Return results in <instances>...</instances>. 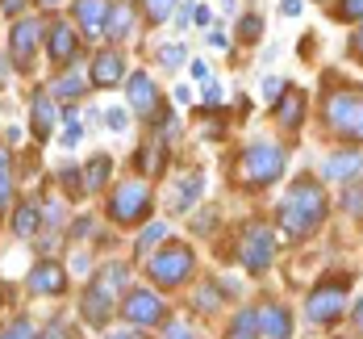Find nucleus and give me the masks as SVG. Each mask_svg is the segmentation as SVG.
<instances>
[{
  "mask_svg": "<svg viewBox=\"0 0 363 339\" xmlns=\"http://www.w3.org/2000/svg\"><path fill=\"white\" fill-rule=\"evenodd\" d=\"M326 214H330V197L322 188V181H313V176L292 181L284 201L276 205V222H280V230L289 239H309L318 226L326 222Z\"/></svg>",
  "mask_w": 363,
  "mask_h": 339,
  "instance_id": "1",
  "label": "nucleus"
},
{
  "mask_svg": "<svg viewBox=\"0 0 363 339\" xmlns=\"http://www.w3.org/2000/svg\"><path fill=\"white\" fill-rule=\"evenodd\" d=\"M322 126L338 143L359 147L363 143V88L359 84H347V80L326 84V92H322Z\"/></svg>",
  "mask_w": 363,
  "mask_h": 339,
  "instance_id": "2",
  "label": "nucleus"
},
{
  "mask_svg": "<svg viewBox=\"0 0 363 339\" xmlns=\"http://www.w3.org/2000/svg\"><path fill=\"white\" fill-rule=\"evenodd\" d=\"M289 172V147L272 139H255L238 151V181L247 188H267Z\"/></svg>",
  "mask_w": 363,
  "mask_h": 339,
  "instance_id": "3",
  "label": "nucleus"
},
{
  "mask_svg": "<svg viewBox=\"0 0 363 339\" xmlns=\"http://www.w3.org/2000/svg\"><path fill=\"white\" fill-rule=\"evenodd\" d=\"M347 310H351V276L347 272H338V276L330 272L305 298V323L309 327H334Z\"/></svg>",
  "mask_w": 363,
  "mask_h": 339,
  "instance_id": "4",
  "label": "nucleus"
},
{
  "mask_svg": "<svg viewBox=\"0 0 363 339\" xmlns=\"http://www.w3.org/2000/svg\"><path fill=\"white\" fill-rule=\"evenodd\" d=\"M150 210H155V193H150V181H146V176L121 181V185L109 193V201H105V214H109L113 226L150 222Z\"/></svg>",
  "mask_w": 363,
  "mask_h": 339,
  "instance_id": "5",
  "label": "nucleus"
},
{
  "mask_svg": "<svg viewBox=\"0 0 363 339\" xmlns=\"http://www.w3.org/2000/svg\"><path fill=\"white\" fill-rule=\"evenodd\" d=\"M146 272H150V281L159 289H180L196 276V256H192L188 243H163L159 252H150Z\"/></svg>",
  "mask_w": 363,
  "mask_h": 339,
  "instance_id": "6",
  "label": "nucleus"
},
{
  "mask_svg": "<svg viewBox=\"0 0 363 339\" xmlns=\"http://www.w3.org/2000/svg\"><path fill=\"white\" fill-rule=\"evenodd\" d=\"M234 260L242 264L251 276H263V272L276 264V230L263 222V218H251V222L238 230V247H234Z\"/></svg>",
  "mask_w": 363,
  "mask_h": 339,
  "instance_id": "7",
  "label": "nucleus"
},
{
  "mask_svg": "<svg viewBox=\"0 0 363 339\" xmlns=\"http://www.w3.org/2000/svg\"><path fill=\"white\" fill-rule=\"evenodd\" d=\"M121 318L130 323V331H146V327H163L167 323V301L155 289H125L121 298Z\"/></svg>",
  "mask_w": 363,
  "mask_h": 339,
  "instance_id": "8",
  "label": "nucleus"
},
{
  "mask_svg": "<svg viewBox=\"0 0 363 339\" xmlns=\"http://www.w3.org/2000/svg\"><path fill=\"white\" fill-rule=\"evenodd\" d=\"M318 176L330 181V185H355V181H363V151L359 147H334L322 159V172Z\"/></svg>",
  "mask_w": 363,
  "mask_h": 339,
  "instance_id": "9",
  "label": "nucleus"
},
{
  "mask_svg": "<svg viewBox=\"0 0 363 339\" xmlns=\"http://www.w3.org/2000/svg\"><path fill=\"white\" fill-rule=\"evenodd\" d=\"M26 285H30V294L34 298H59V294H67V285H72V276H67V264L59 260H38L30 268V276H26Z\"/></svg>",
  "mask_w": 363,
  "mask_h": 339,
  "instance_id": "10",
  "label": "nucleus"
},
{
  "mask_svg": "<svg viewBox=\"0 0 363 339\" xmlns=\"http://www.w3.org/2000/svg\"><path fill=\"white\" fill-rule=\"evenodd\" d=\"M42 21L38 17H21L13 26V42H9V55H13V68L17 72H30L34 68V55H38V42H42Z\"/></svg>",
  "mask_w": 363,
  "mask_h": 339,
  "instance_id": "11",
  "label": "nucleus"
},
{
  "mask_svg": "<svg viewBox=\"0 0 363 339\" xmlns=\"http://www.w3.org/2000/svg\"><path fill=\"white\" fill-rule=\"evenodd\" d=\"M113 310H117V294H113V289H105L101 281L84 285L79 314H84V323H88V327H109V323H113Z\"/></svg>",
  "mask_w": 363,
  "mask_h": 339,
  "instance_id": "12",
  "label": "nucleus"
},
{
  "mask_svg": "<svg viewBox=\"0 0 363 339\" xmlns=\"http://www.w3.org/2000/svg\"><path fill=\"white\" fill-rule=\"evenodd\" d=\"M125 92H130V109L134 117H143V122H155V113L163 109V97H159V88H155V80L146 72H134L125 80Z\"/></svg>",
  "mask_w": 363,
  "mask_h": 339,
  "instance_id": "13",
  "label": "nucleus"
},
{
  "mask_svg": "<svg viewBox=\"0 0 363 339\" xmlns=\"http://www.w3.org/2000/svg\"><path fill=\"white\" fill-rule=\"evenodd\" d=\"M259 310V339H292V310L284 301H267V306H255Z\"/></svg>",
  "mask_w": 363,
  "mask_h": 339,
  "instance_id": "14",
  "label": "nucleus"
},
{
  "mask_svg": "<svg viewBox=\"0 0 363 339\" xmlns=\"http://www.w3.org/2000/svg\"><path fill=\"white\" fill-rule=\"evenodd\" d=\"M46 38H50L46 42V55H50L55 68H67L75 55H79V34H75V26H67V21H55Z\"/></svg>",
  "mask_w": 363,
  "mask_h": 339,
  "instance_id": "15",
  "label": "nucleus"
},
{
  "mask_svg": "<svg viewBox=\"0 0 363 339\" xmlns=\"http://www.w3.org/2000/svg\"><path fill=\"white\" fill-rule=\"evenodd\" d=\"M121 75H130V72H125L121 50H117V46L96 50V59H92V84H101V88H117V84H121Z\"/></svg>",
  "mask_w": 363,
  "mask_h": 339,
  "instance_id": "16",
  "label": "nucleus"
},
{
  "mask_svg": "<svg viewBox=\"0 0 363 339\" xmlns=\"http://www.w3.org/2000/svg\"><path fill=\"white\" fill-rule=\"evenodd\" d=\"M55 122H59V105L50 101V92H34V97H30V126H34L38 143H46V139H50Z\"/></svg>",
  "mask_w": 363,
  "mask_h": 339,
  "instance_id": "17",
  "label": "nucleus"
},
{
  "mask_svg": "<svg viewBox=\"0 0 363 339\" xmlns=\"http://www.w3.org/2000/svg\"><path fill=\"white\" fill-rule=\"evenodd\" d=\"M201 193H205V176H201V172H188V176H180V181H176L167 210H172V214H188V210L201 201Z\"/></svg>",
  "mask_w": 363,
  "mask_h": 339,
  "instance_id": "18",
  "label": "nucleus"
},
{
  "mask_svg": "<svg viewBox=\"0 0 363 339\" xmlns=\"http://www.w3.org/2000/svg\"><path fill=\"white\" fill-rule=\"evenodd\" d=\"M75 21L84 26V34H105L109 21V0H75Z\"/></svg>",
  "mask_w": 363,
  "mask_h": 339,
  "instance_id": "19",
  "label": "nucleus"
},
{
  "mask_svg": "<svg viewBox=\"0 0 363 339\" xmlns=\"http://www.w3.org/2000/svg\"><path fill=\"white\" fill-rule=\"evenodd\" d=\"M272 109H276V122H280L284 130H296V126L305 122V92L284 88V92H280V101H276Z\"/></svg>",
  "mask_w": 363,
  "mask_h": 339,
  "instance_id": "20",
  "label": "nucleus"
},
{
  "mask_svg": "<svg viewBox=\"0 0 363 339\" xmlns=\"http://www.w3.org/2000/svg\"><path fill=\"white\" fill-rule=\"evenodd\" d=\"M42 226V205L38 201H17L13 205V235L17 239H34Z\"/></svg>",
  "mask_w": 363,
  "mask_h": 339,
  "instance_id": "21",
  "label": "nucleus"
},
{
  "mask_svg": "<svg viewBox=\"0 0 363 339\" xmlns=\"http://www.w3.org/2000/svg\"><path fill=\"white\" fill-rule=\"evenodd\" d=\"M130 21H134V4L130 0H117L109 9V21H105V38L109 42H121V38L130 34Z\"/></svg>",
  "mask_w": 363,
  "mask_h": 339,
  "instance_id": "22",
  "label": "nucleus"
},
{
  "mask_svg": "<svg viewBox=\"0 0 363 339\" xmlns=\"http://www.w3.org/2000/svg\"><path fill=\"white\" fill-rule=\"evenodd\" d=\"M225 339H259V310L255 306L234 310V323L225 327Z\"/></svg>",
  "mask_w": 363,
  "mask_h": 339,
  "instance_id": "23",
  "label": "nucleus"
},
{
  "mask_svg": "<svg viewBox=\"0 0 363 339\" xmlns=\"http://www.w3.org/2000/svg\"><path fill=\"white\" fill-rule=\"evenodd\" d=\"M84 92H88V80H79V72H63L50 84V97L55 101H79Z\"/></svg>",
  "mask_w": 363,
  "mask_h": 339,
  "instance_id": "24",
  "label": "nucleus"
},
{
  "mask_svg": "<svg viewBox=\"0 0 363 339\" xmlns=\"http://www.w3.org/2000/svg\"><path fill=\"white\" fill-rule=\"evenodd\" d=\"M109 172H113V159H109V155L88 159V168H84V193H96L101 185H109Z\"/></svg>",
  "mask_w": 363,
  "mask_h": 339,
  "instance_id": "25",
  "label": "nucleus"
},
{
  "mask_svg": "<svg viewBox=\"0 0 363 339\" xmlns=\"http://www.w3.org/2000/svg\"><path fill=\"white\" fill-rule=\"evenodd\" d=\"M163 239H167V222H146L143 230H138V239H134V252L146 256V252H155Z\"/></svg>",
  "mask_w": 363,
  "mask_h": 339,
  "instance_id": "26",
  "label": "nucleus"
},
{
  "mask_svg": "<svg viewBox=\"0 0 363 339\" xmlns=\"http://www.w3.org/2000/svg\"><path fill=\"white\" fill-rule=\"evenodd\" d=\"M96 276H101V285H105V289H113V294H117V289H130V264H121V260L105 264Z\"/></svg>",
  "mask_w": 363,
  "mask_h": 339,
  "instance_id": "27",
  "label": "nucleus"
},
{
  "mask_svg": "<svg viewBox=\"0 0 363 339\" xmlns=\"http://www.w3.org/2000/svg\"><path fill=\"white\" fill-rule=\"evenodd\" d=\"M338 210H347L351 218H363V181H355V185H342Z\"/></svg>",
  "mask_w": 363,
  "mask_h": 339,
  "instance_id": "28",
  "label": "nucleus"
},
{
  "mask_svg": "<svg viewBox=\"0 0 363 339\" xmlns=\"http://www.w3.org/2000/svg\"><path fill=\"white\" fill-rule=\"evenodd\" d=\"M192 301H196V310H221V289H218V281H213V276H209V281H205V285H201V289H196V294H192Z\"/></svg>",
  "mask_w": 363,
  "mask_h": 339,
  "instance_id": "29",
  "label": "nucleus"
},
{
  "mask_svg": "<svg viewBox=\"0 0 363 339\" xmlns=\"http://www.w3.org/2000/svg\"><path fill=\"white\" fill-rule=\"evenodd\" d=\"M0 339H38V327L30 318H13V323L0 327Z\"/></svg>",
  "mask_w": 363,
  "mask_h": 339,
  "instance_id": "30",
  "label": "nucleus"
},
{
  "mask_svg": "<svg viewBox=\"0 0 363 339\" xmlns=\"http://www.w3.org/2000/svg\"><path fill=\"white\" fill-rule=\"evenodd\" d=\"M59 185L67 188L72 197H79V193H84V168H75V163H63V168H59Z\"/></svg>",
  "mask_w": 363,
  "mask_h": 339,
  "instance_id": "31",
  "label": "nucleus"
},
{
  "mask_svg": "<svg viewBox=\"0 0 363 339\" xmlns=\"http://www.w3.org/2000/svg\"><path fill=\"white\" fill-rule=\"evenodd\" d=\"M143 9H146V21H167L172 9H180V4L176 0H143Z\"/></svg>",
  "mask_w": 363,
  "mask_h": 339,
  "instance_id": "32",
  "label": "nucleus"
},
{
  "mask_svg": "<svg viewBox=\"0 0 363 339\" xmlns=\"http://www.w3.org/2000/svg\"><path fill=\"white\" fill-rule=\"evenodd\" d=\"M338 21H363V0H338V9H330Z\"/></svg>",
  "mask_w": 363,
  "mask_h": 339,
  "instance_id": "33",
  "label": "nucleus"
},
{
  "mask_svg": "<svg viewBox=\"0 0 363 339\" xmlns=\"http://www.w3.org/2000/svg\"><path fill=\"white\" fill-rule=\"evenodd\" d=\"M259 34H263V21H259L255 13H247V17L238 21V38H242V42H259Z\"/></svg>",
  "mask_w": 363,
  "mask_h": 339,
  "instance_id": "34",
  "label": "nucleus"
},
{
  "mask_svg": "<svg viewBox=\"0 0 363 339\" xmlns=\"http://www.w3.org/2000/svg\"><path fill=\"white\" fill-rule=\"evenodd\" d=\"M184 55H188V50H184V42H172V46H163V50H159V63H163V68H180Z\"/></svg>",
  "mask_w": 363,
  "mask_h": 339,
  "instance_id": "35",
  "label": "nucleus"
},
{
  "mask_svg": "<svg viewBox=\"0 0 363 339\" xmlns=\"http://www.w3.org/2000/svg\"><path fill=\"white\" fill-rule=\"evenodd\" d=\"M163 339H196V331H192L188 323H176V318H167V323H163Z\"/></svg>",
  "mask_w": 363,
  "mask_h": 339,
  "instance_id": "36",
  "label": "nucleus"
},
{
  "mask_svg": "<svg viewBox=\"0 0 363 339\" xmlns=\"http://www.w3.org/2000/svg\"><path fill=\"white\" fill-rule=\"evenodd\" d=\"M105 126H109V130H125V126H130V113L121 109V105H113V109L105 113Z\"/></svg>",
  "mask_w": 363,
  "mask_h": 339,
  "instance_id": "37",
  "label": "nucleus"
},
{
  "mask_svg": "<svg viewBox=\"0 0 363 339\" xmlns=\"http://www.w3.org/2000/svg\"><path fill=\"white\" fill-rule=\"evenodd\" d=\"M280 92H284V84H280L276 75H263V97H267V105H276V101H280Z\"/></svg>",
  "mask_w": 363,
  "mask_h": 339,
  "instance_id": "38",
  "label": "nucleus"
},
{
  "mask_svg": "<svg viewBox=\"0 0 363 339\" xmlns=\"http://www.w3.org/2000/svg\"><path fill=\"white\" fill-rule=\"evenodd\" d=\"M38 339H72V335H67L63 318H55V323H46V331H38Z\"/></svg>",
  "mask_w": 363,
  "mask_h": 339,
  "instance_id": "39",
  "label": "nucleus"
},
{
  "mask_svg": "<svg viewBox=\"0 0 363 339\" xmlns=\"http://www.w3.org/2000/svg\"><path fill=\"white\" fill-rule=\"evenodd\" d=\"M9 205H13V176L4 172V176H0V214H4Z\"/></svg>",
  "mask_w": 363,
  "mask_h": 339,
  "instance_id": "40",
  "label": "nucleus"
},
{
  "mask_svg": "<svg viewBox=\"0 0 363 339\" xmlns=\"http://www.w3.org/2000/svg\"><path fill=\"white\" fill-rule=\"evenodd\" d=\"M79 134H84V130H79V122H75V117H67V130H63V147H75V143H79Z\"/></svg>",
  "mask_w": 363,
  "mask_h": 339,
  "instance_id": "41",
  "label": "nucleus"
},
{
  "mask_svg": "<svg viewBox=\"0 0 363 339\" xmlns=\"http://www.w3.org/2000/svg\"><path fill=\"white\" fill-rule=\"evenodd\" d=\"M192 80H196V84H213V75H209V63H201V59H196V63H192Z\"/></svg>",
  "mask_w": 363,
  "mask_h": 339,
  "instance_id": "42",
  "label": "nucleus"
},
{
  "mask_svg": "<svg viewBox=\"0 0 363 339\" xmlns=\"http://www.w3.org/2000/svg\"><path fill=\"white\" fill-rule=\"evenodd\" d=\"M301 9H305V0H280V13H284V17H296Z\"/></svg>",
  "mask_w": 363,
  "mask_h": 339,
  "instance_id": "43",
  "label": "nucleus"
},
{
  "mask_svg": "<svg viewBox=\"0 0 363 339\" xmlns=\"http://www.w3.org/2000/svg\"><path fill=\"white\" fill-rule=\"evenodd\" d=\"M30 9V0H0V13H21Z\"/></svg>",
  "mask_w": 363,
  "mask_h": 339,
  "instance_id": "44",
  "label": "nucleus"
},
{
  "mask_svg": "<svg viewBox=\"0 0 363 339\" xmlns=\"http://www.w3.org/2000/svg\"><path fill=\"white\" fill-rule=\"evenodd\" d=\"M201 101H205V105H218V101H221V88H218V84H205V97H201Z\"/></svg>",
  "mask_w": 363,
  "mask_h": 339,
  "instance_id": "45",
  "label": "nucleus"
},
{
  "mask_svg": "<svg viewBox=\"0 0 363 339\" xmlns=\"http://www.w3.org/2000/svg\"><path fill=\"white\" fill-rule=\"evenodd\" d=\"M192 21H196V26H209V21H213V13H209L205 4H196V13H192Z\"/></svg>",
  "mask_w": 363,
  "mask_h": 339,
  "instance_id": "46",
  "label": "nucleus"
},
{
  "mask_svg": "<svg viewBox=\"0 0 363 339\" xmlns=\"http://www.w3.org/2000/svg\"><path fill=\"white\" fill-rule=\"evenodd\" d=\"M9 163H13V151H9V143H0V176L9 172Z\"/></svg>",
  "mask_w": 363,
  "mask_h": 339,
  "instance_id": "47",
  "label": "nucleus"
},
{
  "mask_svg": "<svg viewBox=\"0 0 363 339\" xmlns=\"http://www.w3.org/2000/svg\"><path fill=\"white\" fill-rule=\"evenodd\" d=\"M351 50H355V59L363 63V26L355 30V38H351Z\"/></svg>",
  "mask_w": 363,
  "mask_h": 339,
  "instance_id": "48",
  "label": "nucleus"
},
{
  "mask_svg": "<svg viewBox=\"0 0 363 339\" xmlns=\"http://www.w3.org/2000/svg\"><path fill=\"white\" fill-rule=\"evenodd\" d=\"M209 46H218V50H225V46H230V38L221 34V30H213V34H209Z\"/></svg>",
  "mask_w": 363,
  "mask_h": 339,
  "instance_id": "49",
  "label": "nucleus"
},
{
  "mask_svg": "<svg viewBox=\"0 0 363 339\" xmlns=\"http://www.w3.org/2000/svg\"><path fill=\"white\" fill-rule=\"evenodd\" d=\"M88 230H92V218H79V222L72 226V235H79V239H84V235H88Z\"/></svg>",
  "mask_w": 363,
  "mask_h": 339,
  "instance_id": "50",
  "label": "nucleus"
},
{
  "mask_svg": "<svg viewBox=\"0 0 363 339\" xmlns=\"http://www.w3.org/2000/svg\"><path fill=\"white\" fill-rule=\"evenodd\" d=\"M351 318H355V327H359V331H363V298L355 301V306H351Z\"/></svg>",
  "mask_w": 363,
  "mask_h": 339,
  "instance_id": "51",
  "label": "nucleus"
},
{
  "mask_svg": "<svg viewBox=\"0 0 363 339\" xmlns=\"http://www.w3.org/2000/svg\"><path fill=\"white\" fill-rule=\"evenodd\" d=\"M192 226H196V230H213V214H201Z\"/></svg>",
  "mask_w": 363,
  "mask_h": 339,
  "instance_id": "52",
  "label": "nucleus"
},
{
  "mask_svg": "<svg viewBox=\"0 0 363 339\" xmlns=\"http://www.w3.org/2000/svg\"><path fill=\"white\" fill-rule=\"evenodd\" d=\"M88 264H92L88 256H75V260H72V268H75V272H88Z\"/></svg>",
  "mask_w": 363,
  "mask_h": 339,
  "instance_id": "53",
  "label": "nucleus"
},
{
  "mask_svg": "<svg viewBox=\"0 0 363 339\" xmlns=\"http://www.w3.org/2000/svg\"><path fill=\"white\" fill-rule=\"evenodd\" d=\"M109 339H146L143 331H117V335H109Z\"/></svg>",
  "mask_w": 363,
  "mask_h": 339,
  "instance_id": "54",
  "label": "nucleus"
},
{
  "mask_svg": "<svg viewBox=\"0 0 363 339\" xmlns=\"http://www.w3.org/2000/svg\"><path fill=\"white\" fill-rule=\"evenodd\" d=\"M63 0H38V9H59Z\"/></svg>",
  "mask_w": 363,
  "mask_h": 339,
  "instance_id": "55",
  "label": "nucleus"
},
{
  "mask_svg": "<svg viewBox=\"0 0 363 339\" xmlns=\"http://www.w3.org/2000/svg\"><path fill=\"white\" fill-rule=\"evenodd\" d=\"M4 72H9V63H4V59H0V84H4Z\"/></svg>",
  "mask_w": 363,
  "mask_h": 339,
  "instance_id": "56",
  "label": "nucleus"
},
{
  "mask_svg": "<svg viewBox=\"0 0 363 339\" xmlns=\"http://www.w3.org/2000/svg\"><path fill=\"white\" fill-rule=\"evenodd\" d=\"M330 339H347V335H330Z\"/></svg>",
  "mask_w": 363,
  "mask_h": 339,
  "instance_id": "57",
  "label": "nucleus"
}]
</instances>
